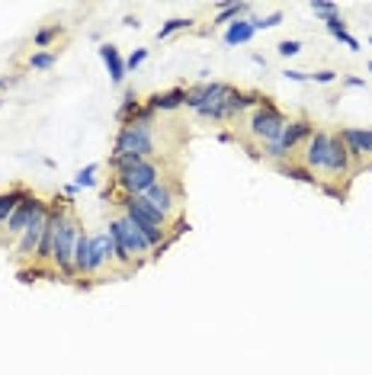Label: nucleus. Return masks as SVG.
I'll list each match as a JSON object with an SVG mask.
<instances>
[{
  "label": "nucleus",
  "instance_id": "obj_6",
  "mask_svg": "<svg viewBox=\"0 0 372 375\" xmlns=\"http://www.w3.org/2000/svg\"><path fill=\"white\" fill-rule=\"evenodd\" d=\"M110 266H116V244L110 231H97L90 234V276H100Z\"/></svg>",
  "mask_w": 372,
  "mask_h": 375
},
{
  "label": "nucleus",
  "instance_id": "obj_25",
  "mask_svg": "<svg viewBox=\"0 0 372 375\" xmlns=\"http://www.w3.org/2000/svg\"><path fill=\"white\" fill-rule=\"evenodd\" d=\"M93 174H97V164L83 167L81 174L74 177V186H77V189H83V186H93V183H97V177H93Z\"/></svg>",
  "mask_w": 372,
  "mask_h": 375
},
{
  "label": "nucleus",
  "instance_id": "obj_22",
  "mask_svg": "<svg viewBox=\"0 0 372 375\" xmlns=\"http://www.w3.org/2000/svg\"><path fill=\"white\" fill-rule=\"evenodd\" d=\"M62 32H64V26H58V23H52V26L39 29V32L33 35V45H35V49H49V45H52V42H55Z\"/></svg>",
  "mask_w": 372,
  "mask_h": 375
},
{
  "label": "nucleus",
  "instance_id": "obj_19",
  "mask_svg": "<svg viewBox=\"0 0 372 375\" xmlns=\"http://www.w3.org/2000/svg\"><path fill=\"white\" fill-rule=\"evenodd\" d=\"M279 174L283 177H289V180H298V183H305V186H318V177L311 174L305 164H279Z\"/></svg>",
  "mask_w": 372,
  "mask_h": 375
},
{
  "label": "nucleus",
  "instance_id": "obj_7",
  "mask_svg": "<svg viewBox=\"0 0 372 375\" xmlns=\"http://www.w3.org/2000/svg\"><path fill=\"white\" fill-rule=\"evenodd\" d=\"M45 222H49V202L35 212V218L29 222V228L20 234V241H16V257L20 260H33L35 250H39V241H42V231H45Z\"/></svg>",
  "mask_w": 372,
  "mask_h": 375
},
{
  "label": "nucleus",
  "instance_id": "obj_8",
  "mask_svg": "<svg viewBox=\"0 0 372 375\" xmlns=\"http://www.w3.org/2000/svg\"><path fill=\"white\" fill-rule=\"evenodd\" d=\"M327 138H331V132H324V129H315V135L305 141L302 164L308 167L311 174H318V170L324 174V160H327Z\"/></svg>",
  "mask_w": 372,
  "mask_h": 375
},
{
  "label": "nucleus",
  "instance_id": "obj_21",
  "mask_svg": "<svg viewBox=\"0 0 372 375\" xmlns=\"http://www.w3.org/2000/svg\"><path fill=\"white\" fill-rule=\"evenodd\" d=\"M250 10V4H219V16H215V23H235V20H241L244 13Z\"/></svg>",
  "mask_w": 372,
  "mask_h": 375
},
{
  "label": "nucleus",
  "instance_id": "obj_12",
  "mask_svg": "<svg viewBox=\"0 0 372 375\" xmlns=\"http://www.w3.org/2000/svg\"><path fill=\"white\" fill-rule=\"evenodd\" d=\"M340 138H344L350 157L356 160L372 157V129H340Z\"/></svg>",
  "mask_w": 372,
  "mask_h": 375
},
{
  "label": "nucleus",
  "instance_id": "obj_3",
  "mask_svg": "<svg viewBox=\"0 0 372 375\" xmlns=\"http://www.w3.org/2000/svg\"><path fill=\"white\" fill-rule=\"evenodd\" d=\"M83 234L81 222H77V215L71 212L68 218H64L62 225H58V234H55V247H52V266H55V273H62V276H74V247H77V237Z\"/></svg>",
  "mask_w": 372,
  "mask_h": 375
},
{
  "label": "nucleus",
  "instance_id": "obj_13",
  "mask_svg": "<svg viewBox=\"0 0 372 375\" xmlns=\"http://www.w3.org/2000/svg\"><path fill=\"white\" fill-rule=\"evenodd\" d=\"M148 106H151L154 112H173V109H180V106H186V90L183 87H173V90L154 93V97H148Z\"/></svg>",
  "mask_w": 372,
  "mask_h": 375
},
{
  "label": "nucleus",
  "instance_id": "obj_23",
  "mask_svg": "<svg viewBox=\"0 0 372 375\" xmlns=\"http://www.w3.org/2000/svg\"><path fill=\"white\" fill-rule=\"evenodd\" d=\"M55 61H58L55 52H33V55H29V68L33 71H52Z\"/></svg>",
  "mask_w": 372,
  "mask_h": 375
},
{
  "label": "nucleus",
  "instance_id": "obj_32",
  "mask_svg": "<svg viewBox=\"0 0 372 375\" xmlns=\"http://www.w3.org/2000/svg\"><path fill=\"white\" fill-rule=\"evenodd\" d=\"M286 81L302 83V81H308V74H305V71H286Z\"/></svg>",
  "mask_w": 372,
  "mask_h": 375
},
{
  "label": "nucleus",
  "instance_id": "obj_16",
  "mask_svg": "<svg viewBox=\"0 0 372 375\" xmlns=\"http://www.w3.org/2000/svg\"><path fill=\"white\" fill-rule=\"evenodd\" d=\"M29 193H33V189H26V186H13V189H7V193H0V225H7V218L13 215L16 206H20Z\"/></svg>",
  "mask_w": 372,
  "mask_h": 375
},
{
  "label": "nucleus",
  "instance_id": "obj_20",
  "mask_svg": "<svg viewBox=\"0 0 372 375\" xmlns=\"http://www.w3.org/2000/svg\"><path fill=\"white\" fill-rule=\"evenodd\" d=\"M141 112V100L135 97V90H125V97H122V106H119V112H116V119L122 125H129V122H135V116Z\"/></svg>",
  "mask_w": 372,
  "mask_h": 375
},
{
  "label": "nucleus",
  "instance_id": "obj_5",
  "mask_svg": "<svg viewBox=\"0 0 372 375\" xmlns=\"http://www.w3.org/2000/svg\"><path fill=\"white\" fill-rule=\"evenodd\" d=\"M161 180H164V174H161V167L154 160H141L138 167H129V170L116 174V186L122 189V196H145Z\"/></svg>",
  "mask_w": 372,
  "mask_h": 375
},
{
  "label": "nucleus",
  "instance_id": "obj_17",
  "mask_svg": "<svg viewBox=\"0 0 372 375\" xmlns=\"http://www.w3.org/2000/svg\"><path fill=\"white\" fill-rule=\"evenodd\" d=\"M324 26H327V32H331L334 39H340V42H344V45H347L350 52H359V42L353 39L350 32H347V26H344V20H340V13L327 16V20H324Z\"/></svg>",
  "mask_w": 372,
  "mask_h": 375
},
{
  "label": "nucleus",
  "instance_id": "obj_4",
  "mask_svg": "<svg viewBox=\"0 0 372 375\" xmlns=\"http://www.w3.org/2000/svg\"><path fill=\"white\" fill-rule=\"evenodd\" d=\"M311 135H315V125H311L308 119H292V122L286 125V132L279 135V141H273V145H263V157L273 160L276 167H279V164H289L292 151H296L302 141H308Z\"/></svg>",
  "mask_w": 372,
  "mask_h": 375
},
{
  "label": "nucleus",
  "instance_id": "obj_35",
  "mask_svg": "<svg viewBox=\"0 0 372 375\" xmlns=\"http://www.w3.org/2000/svg\"><path fill=\"white\" fill-rule=\"evenodd\" d=\"M369 71H372V64H369Z\"/></svg>",
  "mask_w": 372,
  "mask_h": 375
},
{
  "label": "nucleus",
  "instance_id": "obj_34",
  "mask_svg": "<svg viewBox=\"0 0 372 375\" xmlns=\"http://www.w3.org/2000/svg\"><path fill=\"white\" fill-rule=\"evenodd\" d=\"M16 77H0V90H7V87H13Z\"/></svg>",
  "mask_w": 372,
  "mask_h": 375
},
{
  "label": "nucleus",
  "instance_id": "obj_28",
  "mask_svg": "<svg viewBox=\"0 0 372 375\" xmlns=\"http://www.w3.org/2000/svg\"><path fill=\"white\" fill-rule=\"evenodd\" d=\"M276 52H279L283 58H292V55H298V52H302V42L286 39V42H279V45H276Z\"/></svg>",
  "mask_w": 372,
  "mask_h": 375
},
{
  "label": "nucleus",
  "instance_id": "obj_29",
  "mask_svg": "<svg viewBox=\"0 0 372 375\" xmlns=\"http://www.w3.org/2000/svg\"><path fill=\"white\" fill-rule=\"evenodd\" d=\"M311 10H315L318 16H324V20H327V16L337 13V4H327V0H315V4H311Z\"/></svg>",
  "mask_w": 372,
  "mask_h": 375
},
{
  "label": "nucleus",
  "instance_id": "obj_36",
  "mask_svg": "<svg viewBox=\"0 0 372 375\" xmlns=\"http://www.w3.org/2000/svg\"><path fill=\"white\" fill-rule=\"evenodd\" d=\"M369 42H372V39H369Z\"/></svg>",
  "mask_w": 372,
  "mask_h": 375
},
{
  "label": "nucleus",
  "instance_id": "obj_26",
  "mask_svg": "<svg viewBox=\"0 0 372 375\" xmlns=\"http://www.w3.org/2000/svg\"><path fill=\"white\" fill-rule=\"evenodd\" d=\"M250 23H254V29H257V32H263V29H276V26H279V23H283V13L276 10V13L263 16V20H250Z\"/></svg>",
  "mask_w": 372,
  "mask_h": 375
},
{
  "label": "nucleus",
  "instance_id": "obj_31",
  "mask_svg": "<svg viewBox=\"0 0 372 375\" xmlns=\"http://www.w3.org/2000/svg\"><path fill=\"white\" fill-rule=\"evenodd\" d=\"M39 276H42L39 266H33V270H20V282H35Z\"/></svg>",
  "mask_w": 372,
  "mask_h": 375
},
{
  "label": "nucleus",
  "instance_id": "obj_27",
  "mask_svg": "<svg viewBox=\"0 0 372 375\" xmlns=\"http://www.w3.org/2000/svg\"><path fill=\"white\" fill-rule=\"evenodd\" d=\"M148 61V49H135L129 58H125V71H135V68H141V64Z\"/></svg>",
  "mask_w": 372,
  "mask_h": 375
},
{
  "label": "nucleus",
  "instance_id": "obj_10",
  "mask_svg": "<svg viewBox=\"0 0 372 375\" xmlns=\"http://www.w3.org/2000/svg\"><path fill=\"white\" fill-rule=\"evenodd\" d=\"M42 206H45V202H42L35 193H29L26 199H23L20 206H16V212H13V215L7 218V234H16V237H20L23 231L29 228V222L35 218V212H39Z\"/></svg>",
  "mask_w": 372,
  "mask_h": 375
},
{
  "label": "nucleus",
  "instance_id": "obj_2",
  "mask_svg": "<svg viewBox=\"0 0 372 375\" xmlns=\"http://www.w3.org/2000/svg\"><path fill=\"white\" fill-rule=\"evenodd\" d=\"M112 154H135V157L151 160L154 154H158L154 125H141V122L122 125L116 132V141H112Z\"/></svg>",
  "mask_w": 372,
  "mask_h": 375
},
{
  "label": "nucleus",
  "instance_id": "obj_9",
  "mask_svg": "<svg viewBox=\"0 0 372 375\" xmlns=\"http://www.w3.org/2000/svg\"><path fill=\"white\" fill-rule=\"evenodd\" d=\"M350 164H353V157H350V151H347L340 132L331 135V138H327V160H324V174L344 177V174H350Z\"/></svg>",
  "mask_w": 372,
  "mask_h": 375
},
{
  "label": "nucleus",
  "instance_id": "obj_30",
  "mask_svg": "<svg viewBox=\"0 0 372 375\" xmlns=\"http://www.w3.org/2000/svg\"><path fill=\"white\" fill-rule=\"evenodd\" d=\"M308 81H315V83H334V81H337V71H315V74H308Z\"/></svg>",
  "mask_w": 372,
  "mask_h": 375
},
{
  "label": "nucleus",
  "instance_id": "obj_33",
  "mask_svg": "<svg viewBox=\"0 0 372 375\" xmlns=\"http://www.w3.org/2000/svg\"><path fill=\"white\" fill-rule=\"evenodd\" d=\"M344 83L350 87V90H359V87H366V81H363V77H344Z\"/></svg>",
  "mask_w": 372,
  "mask_h": 375
},
{
  "label": "nucleus",
  "instance_id": "obj_14",
  "mask_svg": "<svg viewBox=\"0 0 372 375\" xmlns=\"http://www.w3.org/2000/svg\"><path fill=\"white\" fill-rule=\"evenodd\" d=\"M100 58H103L106 71H110V81L112 83H122L129 71H125V58L119 55L116 45H110V42H106V45H100Z\"/></svg>",
  "mask_w": 372,
  "mask_h": 375
},
{
  "label": "nucleus",
  "instance_id": "obj_18",
  "mask_svg": "<svg viewBox=\"0 0 372 375\" xmlns=\"http://www.w3.org/2000/svg\"><path fill=\"white\" fill-rule=\"evenodd\" d=\"M74 276H90V234L77 237V247H74Z\"/></svg>",
  "mask_w": 372,
  "mask_h": 375
},
{
  "label": "nucleus",
  "instance_id": "obj_1",
  "mask_svg": "<svg viewBox=\"0 0 372 375\" xmlns=\"http://www.w3.org/2000/svg\"><path fill=\"white\" fill-rule=\"evenodd\" d=\"M286 125H289V119L276 109L273 100L263 97V103L248 116V135L254 141H260V148H263V145H273V141H279V135L286 132Z\"/></svg>",
  "mask_w": 372,
  "mask_h": 375
},
{
  "label": "nucleus",
  "instance_id": "obj_11",
  "mask_svg": "<svg viewBox=\"0 0 372 375\" xmlns=\"http://www.w3.org/2000/svg\"><path fill=\"white\" fill-rule=\"evenodd\" d=\"M145 202H151V206L158 208V212L167 218V222H170L173 212H177V193H173V186H170L167 180L154 183V186L145 193Z\"/></svg>",
  "mask_w": 372,
  "mask_h": 375
},
{
  "label": "nucleus",
  "instance_id": "obj_15",
  "mask_svg": "<svg viewBox=\"0 0 372 375\" xmlns=\"http://www.w3.org/2000/svg\"><path fill=\"white\" fill-rule=\"evenodd\" d=\"M257 35V29H254V23L250 20H235V23H228V29H225V45H244V42H250Z\"/></svg>",
  "mask_w": 372,
  "mask_h": 375
},
{
  "label": "nucleus",
  "instance_id": "obj_24",
  "mask_svg": "<svg viewBox=\"0 0 372 375\" xmlns=\"http://www.w3.org/2000/svg\"><path fill=\"white\" fill-rule=\"evenodd\" d=\"M190 26H193V20H186V16H173V20H167L164 26L158 29V42L161 39H170L173 32H180V29H190Z\"/></svg>",
  "mask_w": 372,
  "mask_h": 375
}]
</instances>
